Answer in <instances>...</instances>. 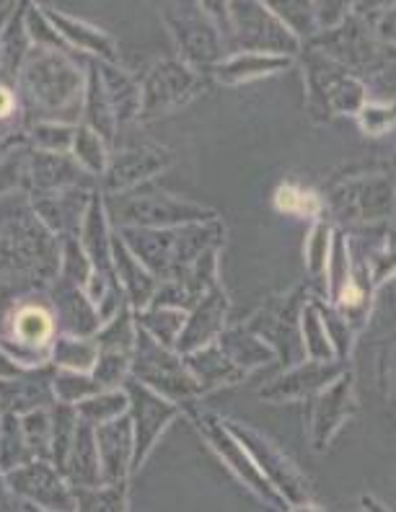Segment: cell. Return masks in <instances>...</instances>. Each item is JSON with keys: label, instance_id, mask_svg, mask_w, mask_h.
Wrapping results in <instances>:
<instances>
[{"label": "cell", "instance_id": "cell-1", "mask_svg": "<svg viewBox=\"0 0 396 512\" xmlns=\"http://www.w3.org/2000/svg\"><path fill=\"white\" fill-rule=\"evenodd\" d=\"M239 438L249 445L252 456L259 461V469L270 476L272 484H275V487L280 489L285 497H288V500H293V502L306 500L308 492H306V484H303V479L298 476V471L293 469V466H290V463L285 461V458L280 456L275 448H272V445H267L264 440L254 438V435H246V432H239Z\"/></svg>", "mask_w": 396, "mask_h": 512}, {"label": "cell", "instance_id": "cell-2", "mask_svg": "<svg viewBox=\"0 0 396 512\" xmlns=\"http://www.w3.org/2000/svg\"><path fill=\"white\" fill-rule=\"evenodd\" d=\"M275 205L285 213L293 215H314L319 210V197L314 192H308V189L301 187H280L275 194Z\"/></svg>", "mask_w": 396, "mask_h": 512}, {"label": "cell", "instance_id": "cell-3", "mask_svg": "<svg viewBox=\"0 0 396 512\" xmlns=\"http://www.w3.org/2000/svg\"><path fill=\"white\" fill-rule=\"evenodd\" d=\"M78 512H125V494L122 489L83 492L78 497Z\"/></svg>", "mask_w": 396, "mask_h": 512}, {"label": "cell", "instance_id": "cell-4", "mask_svg": "<svg viewBox=\"0 0 396 512\" xmlns=\"http://www.w3.org/2000/svg\"><path fill=\"white\" fill-rule=\"evenodd\" d=\"M47 331H50V321L47 316L39 311H26L21 313L19 319V337L26 339V342H39V339L47 337Z\"/></svg>", "mask_w": 396, "mask_h": 512}, {"label": "cell", "instance_id": "cell-5", "mask_svg": "<svg viewBox=\"0 0 396 512\" xmlns=\"http://www.w3.org/2000/svg\"><path fill=\"white\" fill-rule=\"evenodd\" d=\"M360 300H363V290L355 288V285H350V288H345V293H342V303H347V306H358Z\"/></svg>", "mask_w": 396, "mask_h": 512}, {"label": "cell", "instance_id": "cell-6", "mask_svg": "<svg viewBox=\"0 0 396 512\" xmlns=\"http://www.w3.org/2000/svg\"><path fill=\"white\" fill-rule=\"evenodd\" d=\"M363 505H365V510L368 512H391L389 507H384L381 505V502H373V500H363Z\"/></svg>", "mask_w": 396, "mask_h": 512}, {"label": "cell", "instance_id": "cell-7", "mask_svg": "<svg viewBox=\"0 0 396 512\" xmlns=\"http://www.w3.org/2000/svg\"><path fill=\"white\" fill-rule=\"evenodd\" d=\"M8 107H11V96L6 91H0V112H8Z\"/></svg>", "mask_w": 396, "mask_h": 512}, {"label": "cell", "instance_id": "cell-8", "mask_svg": "<svg viewBox=\"0 0 396 512\" xmlns=\"http://www.w3.org/2000/svg\"><path fill=\"white\" fill-rule=\"evenodd\" d=\"M296 512H321V510H316V507H298Z\"/></svg>", "mask_w": 396, "mask_h": 512}]
</instances>
